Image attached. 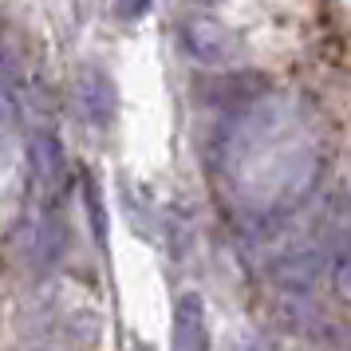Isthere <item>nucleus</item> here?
<instances>
[{
	"label": "nucleus",
	"instance_id": "nucleus-1",
	"mask_svg": "<svg viewBox=\"0 0 351 351\" xmlns=\"http://www.w3.org/2000/svg\"><path fill=\"white\" fill-rule=\"evenodd\" d=\"M182 44L193 60H202L209 67H225V64H237L241 60V40L225 24L206 16H193L182 24Z\"/></svg>",
	"mask_w": 351,
	"mask_h": 351
},
{
	"label": "nucleus",
	"instance_id": "nucleus-2",
	"mask_svg": "<svg viewBox=\"0 0 351 351\" xmlns=\"http://www.w3.org/2000/svg\"><path fill=\"white\" fill-rule=\"evenodd\" d=\"M20 261L28 265V269L44 272L51 269L67 249V233L64 225L56 221V217H36L32 225H24V233H20Z\"/></svg>",
	"mask_w": 351,
	"mask_h": 351
},
{
	"label": "nucleus",
	"instance_id": "nucleus-3",
	"mask_svg": "<svg viewBox=\"0 0 351 351\" xmlns=\"http://www.w3.org/2000/svg\"><path fill=\"white\" fill-rule=\"evenodd\" d=\"M75 107L91 127H107L119 111V95H114V83L107 71L99 67H83L80 80H75Z\"/></svg>",
	"mask_w": 351,
	"mask_h": 351
},
{
	"label": "nucleus",
	"instance_id": "nucleus-4",
	"mask_svg": "<svg viewBox=\"0 0 351 351\" xmlns=\"http://www.w3.org/2000/svg\"><path fill=\"white\" fill-rule=\"evenodd\" d=\"M32 182L44 193H60L67 182V158L64 146L56 143L51 134H36L32 138Z\"/></svg>",
	"mask_w": 351,
	"mask_h": 351
},
{
	"label": "nucleus",
	"instance_id": "nucleus-5",
	"mask_svg": "<svg viewBox=\"0 0 351 351\" xmlns=\"http://www.w3.org/2000/svg\"><path fill=\"white\" fill-rule=\"evenodd\" d=\"M174 351H206V304L193 292L174 308Z\"/></svg>",
	"mask_w": 351,
	"mask_h": 351
},
{
	"label": "nucleus",
	"instance_id": "nucleus-6",
	"mask_svg": "<svg viewBox=\"0 0 351 351\" xmlns=\"http://www.w3.org/2000/svg\"><path fill=\"white\" fill-rule=\"evenodd\" d=\"M146 8H150V0H114V12L123 20H138Z\"/></svg>",
	"mask_w": 351,
	"mask_h": 351
},
{
	"label": "nucleus",
	"instance_id": "nucleus-7",
	"mask_svg": "<svg viewBox=\"0 0 351 351\" xmlns=\"http://www.w3.org/2000/svg\"><path fill=\"white\" fill-rule=\"evenodd\" d=\"M335 285H339V296H348V300H351V261H343V265H339V272H335Z\"/></svg>",
	"mask_w": 351,
	"mask_h": 351
}]
</instances>
